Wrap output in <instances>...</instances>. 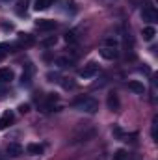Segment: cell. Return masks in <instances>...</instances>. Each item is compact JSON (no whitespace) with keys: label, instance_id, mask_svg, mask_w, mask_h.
Returning a JSON list of instances; mask_svg holds the SVG:
<instances>
[{"label":"cell","instance_id":"1","mask_svg":"<svg viewBox=\"0 0 158 160\" xmlns=\"http://www.w3.org/2000/svg\"><path fill=\"white\" fill-rule=\"evenodd\" d=\"M75 106L82 110V112H87V114H95L99 110V102L93 99V97H87V95H82L75 101Z\"/></svg>","mask_w":158,"mask_h":160},{"label":"cell","instance_id":"2","mask_svg":"<svg viewBox=\"0 0 158 160\" xmlns=\"http://www.w3.org/2000/svg\"><path fill=\"white\" fill-rule=\"evenodd\" d=\"M97 73H99V63H97V62H89V63H86V65L78 71V77L80 78H91V77H95Z\"/></svg>","mask_w":158,"mask_h":160},{"label":"cell","instance_id":"3","mask_svg":"<svg viewBox=\"0 0 158 160\" xmlns=\"http://www.w3.org/2000/svg\"><path fill=\"white\" fill-rule=\"evenodd\" d=\"M141 17H143V21H147V22H155L158 19L156 9H155V6H153L151 2H145V6L141 8Z\"/></svg>","mask_w":158,"mask_h":160},{"label":"cell","instance_id":"4","mask_svg":"<svg viewBox=\"0 0 158 160\" xmlns=\"http://www.w3.org/2000/svg\"><path fill=\"white\" fill-rule=\"evenodd\" d=\"M36 28L41 32H50L56 28V21H50V19H37L36 21Z\"/></svg>","mask_w":158,"mask_h":160},{"label":"cell","instance_id":"5","mask_svg":"<svg viewBox=\"0 0 158 160\" xmlns=\"http://www.w3.org/2000/svg\"><path fill=\"white\" fill-rule=\"evenodd\" d=\"M13 121H15V114H13V110H6V112L2 114V118H0V128H2V130L7 128Z\"/></svg>","mask_w":158,"mask_h":160},{"label":"cell","instance_id":"6","mask_svg":"<svg viewBox=\"0 0 158 160\" xmlns=\"http://www.w3.org/2000/svg\"><path fill=\"white\" fill-rule=\"evenodd\" d=\"M101 56H102L104 60H117L119 50L116 47H102V48H101Z\"/></svg>","mask_w":158,"mask_h":160},{"label":"cell","instance_id":"7","mask_svg":"<svg viewBox=\"0 0 158 160\" xmlns=\"http://www.w3.org/2000/svg\"><path fill=\"white\" fill-rule=\"evenodd\" d=\"M128 89L134 91V93H138V95H143L145 93V84L140 82V80H130L128 82Z\"/></svg>","mask_w":158,"mask_h":160},{"label":"cell","instance_id":"8","mask_svg":"<svg viewBox=\"0 0 158 160\" xmlns=\"http://www.w3.org/2000/svg\"><path fill=\"white\" fill-rule=\"evenodd\" d=\"M106 102H108V108H110L112 112H117V110H119V106H121L117 93H114V91H112V93L108 95V101H106Z\"/></svg>","mask_w":158,"mask_h":160},{"label":"cell","instance_id":"9","mask_svg":"<svg viewBox=\"0 0 158 160\" xmlns=\"http://www.w3.org/2000/svg\"><path fill=\"white\" fill-rule=\"evenodd\" d=\"M34 43H36V38H34V36L24 34V32L19 34V45H21V47H32Z\"/></svg>","mask_w":158,"mask_h":160},{"label":"cell","instance_id":"10","mask_svg":"<svg viewBox=\"0 0 158 160\" xmlns=\"http://www.w3.org/2000/svg\"><path fill=\"white\" fill-rule=\"evenodd\" d=\"M6 153H7L9 157H21V155H22V145H19V143H9V145L6 147Z\"/></svg>","mask_w":158,"mask_h":160},{"label":"cell","instance_id":"11","mask_svg":"<svg viewBox=\"0 0 158 160\" xmlns=\"http://www.w3.org/2000/svg\"><path fill=\"white\" fill-rule=\"evenodd\" d=\"M141 36H143V39H145V41H153V39H155V36H156L155 26H145V28H143V32H141Z\"/></svg>","mask_w":158,"mask_h":160},{"label":"cell","instance_id":"12","mask_svg":"<svg viewBox=\"0 0 158 160\" xmlns=\"http://www.w3.org/2000/svg\"><path fill=\"white\" fill-rule=\"evenodd\" d=\"M11 80H13V71L7 67H2L0 69V82H11Z\"/></svg>","mask_w":158,"mask_h":160},{"label":"cell","instance_id":"13","mask_svg":"<svg viewBox=\"0 0 158 160\" xmlns=\"http://www.w3.org/2000/svg\"><path fill=\"white\" fill-rule=\"evenodd\" d=\"M52 2H54V0H36V6H34V8H36L37 11H43V9H48V8L52 6Z\"/></svg>","mask_w":158,"mask_h":160},{"label":"cell","instance_id":"14","mask_svg":"<svg viewBox=\"0 0 158 160\" xmlns=\"http://www.w3.org/2000/svg\"><path fill=\"white\" fill-rule=\"evenodd\" d=\"M26 151H28L30 155H41V153H43V145H39V143H28Z\"/></svg>","mask_w":158,"mask_h":160},{"label":"cell","instance_id":"15","mask_svg":"<svg viewBox=\"0 0 158 160\" xmlns=\"http://www.w3.org/2000/svg\"><path fill=\"white\" fill-rule=\"evenodd\" d=\"M56 43H58V38H56V36H48V38H45V39L41 41V45L47 47V48H48V47H54Z\"/></svg>","mask_w":158,"mask_h":160},{"label":"cell","instance_id":"16","mask_svg":"<svg viewBox=\"0 0 158 160\" xmlns=\"http://www.w3.org/2000/svg\"><path fill=\"white\" fill-rule=\"evenodd\" d=\"M126 158H128L126 151H125V149H117V151H116V155H114V158H112V160H126Z\"/></svg>","mask_w":158,"mask_h":160},{"label":"cell","instance_id":"17","mask_svg":"<svg viewBox=\"0 0 158 160\" xmlns=\"http://www.w3.org/2000/svg\"><path fill=\"white\" fill-rule=\"evenodd\" d=\"M9 48H11V47H9L7 43H0V60L6 58V54L9 52Z\"/></svg>","mask_w":158,"mask_h":160},{"label":"cell","instance_id":"18","mask_svg":"<svg viewBox=\"0 0 158 160\" xmlns=\"http://www.w3.org/2000/svg\"><path fill=\"white\" fill-rule=\"evenodd\" d=\"M71 63H73L71 58H58V65H60V67H69Z\"/></svg>","mask_w":158,"mask_h":160},{"label":"cell","instance_id":"19","mask_svg":"<svg viewBox=\"0 0 158 160\" xmlns=\"http://www.w3.org/2000/svg\"><path fill=\"white\" fill-rule=\"evenodd\" d=\"M65 41H67V43H77V36H75V32H67V34H65Z\"/></svg>","mask_w":158,"mask_h":160},{"label":"cell","instance_id":"20","mask_svg":"<svg viewBox=\"0 0 158 160\" xmlns=\"http://www.w3.org/2000/svg\"><path fill=\"white\" fill-rule=\"evenodd\" d=\"M104 45H106V47H116V48H117V41L112 39V38H108V39L104 41Z\"/></svg>","mask_w":158,"mask_h":160},{"label":"cell","instance_id":"21","mask_svg":"<svg viewBox=\"0 0 158 160\" xmlns=\"http://www.w3.org/2000/svg\"><path fill=\"white\" fill-rule=\"evenodd\" d=\"M28 110H30V106H28V104H21V106H19V112H21V114H26Z\"/></svg>","mask_w":158,"mask_h":160},{"label":"cell","instance_id":"22","mask_svg":"<svg viewBox=\"0 0 158 160\" xmlns=\"http://www.w3.org/2000/svg\"><path fill=\"white\" fill-rule=\"evenodd\" d=\"M153 138L156 140V119L153 121Z\"/></svg>","mask_w":158,"mask_h":160}]
</instances>
